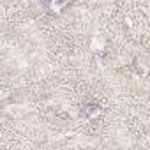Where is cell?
<instances>
[{
    "instance_id": "1",
    "label": "cell",
    "mask_w": 150,
    "mask_h": 150,
    "mask_svg": "<svg viewBox=\"0 0 150 150\" xmlns=\"http://www.w3.org/2000/svg\"><path fill=\"white\" fill-rule=\"evenodd\" d=\"M69 2H71V0H48V6H50V9H51L53 13H58V11H62Z\"/></svg>"
},
{
    "instance_id": "2",
    "label": "cell",
    "mask_w": 150,
    "mask_h": 150,
    "mask_svg": "<svg viewBox=\"0 0 150 150\" xmlns=\"http://www.w3.org/2000/svg\"><path fill=\"white\" fill-rule=\"evenodd\" d=\"M87 113H88L90 117H94V115H99V113H101V110H99V106H96V104H94V106H88V108H87Z\"/></svg>"
}]
</instances>
